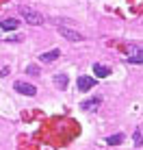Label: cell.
Instances as JSON below:
<instances>
[{"label":"cell","instance_id":"7a4b0ae2","mask_svg":"<svg viewBox=\"0 0 143 150\" xmlns=\"http://www.w3.org/2000/svg\"><path fill=\"white\" fill-rule=\"evenodd\" d=\"M59 33L63 35L65 39H69V41H83V35H80L78 30H74L69 26H63V24H59Z\"/></svg>","mask_w":143,"mask_h":150},{"label":"cell","instance_id":"3957f363","mask_svg":"<svg viewBox=\"0 0 143 150\" xmlns=\"http://www.w3.org/2000/svg\"><path fill=\"white\" fill-rule=\"evenodd\" d=\"M15 91H18V94H22V96H35V94H37V87L30 85V83L18 81V83H15Z\"/></svg>","mask_w":143,"mask_h":150},{"label":"cell","instance_id":"30bf717a","mask_svg":"<svg viewBox=\"0 0 143 150\" xmlns=\"http://www.w3.org/2000/svg\"><path fill=\"white\" fill-rule=\"evenodd\" d=\"M121 142H124V133H117V135L106 137V144H109V146H119Z\"/></svg>","mask_w":143,"mask_h":150},{"label":"cell","instance_id":"8fae6325","mask_svg":"<svg viewBox=\"0 0 143 150\" xmlns=\"http://www.w3.org/2000/svg\"><path fill=\"white\" fill-rule=\"evenodd\" d=\"M141 59H143V57H141V50H137V54H135V57H128V63L139 65V63H141Z\"/></svg>","mask_w":143,"mask_h":150},{"label":"cell","instance_id":"277c9868","mask_svg":"<svg viewBox=\"0 0 143 150\" xmlns=\"http://www.w3.org/2000/svg\"><path fill=\"white\" fill-rule=\"evenodd\" d=\"M76 85H78L80 91H89V89L95 87V81L91 79V76H78V83H76Z\"/></svg>","mask_w":143,"mask_h":150},{"label":"cell","instance_id":"5b68a950","mask_svg":"<svg viewBox=\"0 0 143 150\" xmlns=\"http://www.w3.org/2000/svg\"><path fill=\"white\" fill-rule=\"evenodd\" d=\"M59 57H61V50L54 48V50H50V52H43L39 57V61H41V63H52V61H57Z\"/></svg>","mask_w":143,"mask_h":150},{"label":"cell","instance_id":"4fadbf2b","mask_svg":"<svg viewBox=\"0 0 143 150\" xmlns=\"http://www.w3.org/2000/svg\"><path fill=\"white\" fill-rule=\"evenodd\" d=\"M26 72H28V74H39L37 65H28V68H26Z\"/></svg>","mask_w":143,"mask_h":150},{"label":"cell","instance_id":"8992f818","mask_svg":"<svg viewBox=\"0 0 143 150\" xmlns=\"http://www.w3.org/2000/svg\"><path fill=\"white\" fill-rule=\"evenodd\" d=\"M102 102V98L100 96H93V98H89V100H85V102H80V109H85V111H91V109H95Z\"/></svg>","mask_w":143,"mask_h":150},{"label":"cell","instance_id":"7c38bea8","mask_svg":"<svg viewBox=\"0 0 143 150\" xmlns=\"http://www.w3.org/2000/svg\"><path fill=\"white\" fill-rule=\"evenodd\" d=\"M135 144H137V148H141V146H143V142H141V126L135 131Z\"/></svg>","mask_w":143,"mask_h":150},{"label":"cell","instance_id":"9c48e42d","mask_svg":"<svg viewBox=\"0 0 143 150\" xmlns=\"http://www.w3.org/2000/svg\"><path fill=\"white\" fill-rule=\"evenodd\" d=\"M18 26H20L18 20H0V28H4V30H15Z\"/></svg>","mask_w":143,"mask_h":150},{"label":"cell","instance_id":"ba28073f","mask_svg":"<svg viewBox=\"0 0 143 150\" xmlns=\"http://www.w3.org/2000/svg\"><path fill=\"white\" fill-rule=\"evenodd\" d=\"M54 85L59 87V89H65L67 87V83H69V79H67V74H54Z\"/></svg>","mask_w":143,"mask_h":150},{"label":"cell","instance_id":"52a82bcc","mask_svg":"<svg viewBox=\"0 0 143 150\" xmlns=\"http://www.w3.org/2000/svg\"><path fill=\"white\" fill-rule=\"evenodd\" d=\"M93 74L98 76V79H106V76H111V70L106 68V65H100V63H95V65H93Z\"/></svg>","mask_w":143,"mask_h":150},{"label":"cell","instance_id":"6da1fadb","mask_svg":"<svg viewBox=\"0 0 143 150\" xmlns=\"http://www.w3.org/2000/svg\"><path fill=\"white\" fill-rule=\"evenodd\" d=\"M18 11H20V15H22V18L26 20L28 24H33V26H41V24L46 22L43 15H41V13H37L35 9H30V7H20Z\"/></svg>","mask_w":143,"mask_h":150}]
</instances>
